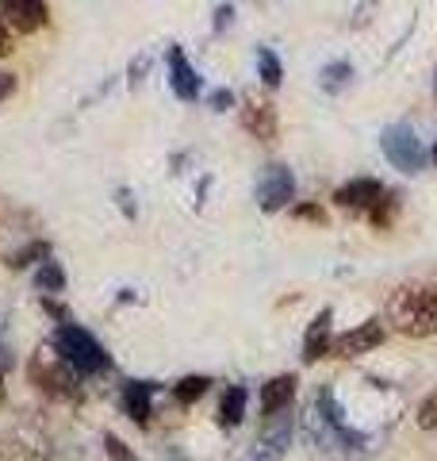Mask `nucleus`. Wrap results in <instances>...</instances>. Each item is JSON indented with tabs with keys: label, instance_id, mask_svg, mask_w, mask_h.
Wrapping results in <instances>:
<instances>
[{
	"label": "nucleus",
	"instance_id": "1",
	"mask_svg": "<svg viewBox=\"0 0 437 461\" xmlns=\"http://www.w3.org/2000/svg\"><path fill=\"white\" fill-rule=\"evenodd\" d=\"M388 323L406 339L437 335V281L399 285L388 300Z\"/></svg>",
	"mask_w": 437,
	"mask_h": 461
},
{
	"label": "nucleus",
	"instance_id": "2",
	"mask_svg": "<svg viewBox=\"0 0 437 461\" xmlns=\"http://www.w3.org/2000/svg\"><path fill=\"white\" fill-rule=\"evenodd\" d=\"M54 354L62 357L77 377H96V373H104L111 362L104 354V346H100L85 327H73V323H62L54 330Z\"/></svg>",
	"mask_w": 437,
	"mask_h": 461
},
{
	"label": "nucleus",
	"instance_id": "3",
	"mask_svg": "<svg viewBox=\"0 0 437 461\" xmlns=\"http://www.w3.org/2000/svg\"><path fill=\"white\" fill-rule=\"evenodd\" d=\"M31 381H35L47 396H54V400H73V396L81 393V388H77V373H73L58 354H47V350L35 354V362H31Z\"/></svg>",
	"mask_w": 437,
	"mask_h": 461
},
{
	"label": "nucleus",
	"instance_id": "4",
	"mask_svg": "<svg viewBox=\"0 0 437 461\" xmlns=\"http://www.w3.org/2000/svg\"><path fill=\"white\" fill-rule=\"evenodd\" d=\"M384 154H388V162L396 169H403V173H418L422 166H426V150H422L418 135L406 123H396V127L384 131Z\"/></svg>",
	"mask_w": 437,
	"mask_h": 461
},
{
	"label": "nucleus",
	"instance_id": "5",
	"mask_svg": "<svg viewBox=\"0 0 437 461\" xmlns=\"http://www.w3.org/2000/svg\"><path fill=\"white\" fill-rule=\"evenodd\" d=\"M291 196H296V177H291L288 166L272 162L261 169V177H257V208L261 212H281Z\"/></svg>",
	"mask_w": 437,
	"mask_h": 461
},
{
	"label": "nucleus",
	"instance_id": "6",
	"mask_svg": "<svg viewBox=\"0 0 437 461\" xmlns=\"http://www.w3.org/2000/svg\"><path fill=\"white\" fill-rule=\"evenodd\" d=\"M388 339V327L380 320H364L357 323L353 330H345V335H338L330 342V357H357V354H369L376 350V346H384Z\"/></svg>",
	"mask_w": 437,
	"mask_h": 461
},
{
	"label": "nucleus",
	"instance_id": "7",
	"mask_svg": "<svg viewBox=\"0 0 437 461\" xmlns=\"http://www.w3.org/2000/svg\"><path fill=\"white\" fill-rule=\"evenodd\" d=\"M242 127L250 131L257 142H276V135H281V120H276V108L269 104V100L261 96H242Z\"/></svg>",
	"mask_w": 437,
	"mask_h": 461
},
{
	"label": "nucleus",
	"instance_id": "8",
	"mask_svg": "<svg viewBox=\"0 0 437 461\" xmlns=\"http://www.w3.org/2000/svg\"><path fill=\"white\" fill-rule=\"evenodd\" d=\"M384 200V185L376 177H357V181H345L338 193H334V204L338 208H349V212H372L376 204Z\"/></svg>",
	"mask_w": 437,
	"mask_h": 461
},
{
	"label": "nucleus",
	"instance_id": "9",
	"mask_svg": "<svg viewBox=\"0 0 437 461\" xmlns=\"http://www.w3.org/2000/svg\"><path fill=\"white\" fill-rule=\"evenodd\" d=\"M0 12H4V23L20 35H31L50 20V8L42 0H8V5H0Z\"/></svg>",
	"mask_w": 437,
	"mask_h": 461
},
{
	"label": "nucleus",
	"instance_id": "10",
	"mask_svg": "<svg viewBox=\"0 0 437 461\" xmlns=\"http://www.w3.org/2000/svg\"><path fill=\"white\" fill-rule=\"evenodd\" d=\"M296 377L291 373H281V377H272V381H265V388H261V415L265 420H276L291 400H296Z\"/></svg>",
	"mask_w": 437,
	"mask_h": 461
},
{
	"label": "nucleus",
	"instance_id": "11",
	"mask_svg": "<svg viewBox=\"0 0 437 461\" xmlns=\"http://www.w3.org/2000/svg\"><path fill=\"white\" fill-rule=\"evenodd\" d=\"M169 85H173V93H177L181 100H192L200 96V77H196V69L188 66V58L181 47H169Z\"/></svg>",
	"mask_w": 437,
	"mask_h": 461
},
{
	"label": "nucleus",
	"instance_id": "12",
	"mask_svg": "<svg viewBox=\"0 0 437 461\" xmlns=\"http://www.w3.org/2000/svg\"><path fill=\"white\" fill-rule=\"evenodd\" d=\"M288 442H291V427H288V420H281L276 427L261 430V438H257V446H254L250 461H284Z\"/></svg>",
	"mask_w": 437,
	"mask_h": 461
},
{
	"label": "nucleus",
	"instance_id": "13",
	"mask_svg": "<svg viewBox=\"0 0 437 461\" xmlns=\"http://www.w3.org/2000/svg\"><path fill=\"white\" fill-rule=\"evenodd\" d=\"M154 393H157L154 381H127V384H123V411H127L135 423H150V415H154L150 396H154Z\"/></svg>",
	"mask_w": 437,
	"mask_h": 461
},
{
	"label": "nucleus",
	"instance_id": "14",
	"mask_svg": "<svg viewBox=\"0 0 437 461\" xmlns=\"http://www.w3.org/2000/svg\"><path fill=\"white\" fill-rule=\"evenodd\" d=\"M330 323H334V312L330 308H323L311 320L308 339H303V362H318L323 354H330Z\"/></svg>",
	"mask_w": 437,
	"mask_h": 461
},
{
	"label": "nucleus",
	"instance_id": "15",
	"mask_svg": "<svg viewBox=\"0 0 437 461\" xmlns=\"http://www.w3.org/2000/svg\"><path fill=\"white\" fill-rule=\"evenodd\" d=\"M245 388L242 384H235V388H227L223 393V400H218V427H238L242 423V415H245Z\"/></svg>",
	"mask_w": 437,
	"mask_h": 461
},
{
	"label": "nucleus",
	"instance_id": "16",
	"mask_svg": "<svg viewBox=\"0 0 437 461\" xmlns=\"http://www.w3.org/2000/svg\"><path fill=\"white\" fill-rule=\"evenodd\" d=\"M4 262H8L12 269H23V266H31V262H50V242H47V239H35V242H27V247L12 250Z\"/></svg>",
	"mask_w": 437,
	"mask_h": 461
},
{
	"label": "nucleus",
	"instance_id": "17",
	"mask_svg": "<svg viewBox=\"0 0 437 461\" xmlns=\"http://www.w3.org/2000/svg\"><path fill=\"white\" fill-rule=\"evenodd\" d=\"M257 74H261V81L269 85V89H276V85L284 81V69H281V58H276L272 50H265L261 47L257 50Z\"/></svg>",
	"mask_w": 437,
	"mask_h": 461
},
{
	"label": "nucleus",
	"instance_id": "18",
	"mask_svg": "<svg viewBox=\"0 0 437 461\" xmlns=\"http://www.w3.org/2000/svg\"><path fill=\"white\" fill-rule=\"evenodd\" d=\"M208 377H196V373H192V377H184V381H177V384H173V396H177V403H184V408H188V403H196L203 393H208Z\"/></svg>",
	"mask_w": 437,
	"mask_h": 461
},
{
	"label": "nucleus",
	"instance_id": "19",
	"mask_svg": "<svg viewBox=\"0 0 437 461\" xmlns=\"http://www.w3.org/2000/svg\"><path fill=\"white\" fill-rule=\"evenodd\" d=\"M396 212H399V193H384L380 204H376V208L369 212V220H372V227L388 230L391 223H396Z\"/></svg>",
	"mask_w": 437,
	"mask_h": 461
},
{
	"label": "nucleus",
	"instance_id": "20",
	"mask_svg": "<svg viewBox=\"0 0 437 461\" xmlns=\"http://www.w3.org/2000/svg\"><path fill=\"white\" fill-rule=\"evenodd\" d=\"M35 285L42 288V293H62V288H66L62 266H58V262H42L39 273H35Z\"/></svg>",
	"mask_w": 437,
	"mask_h": 461
},
{
	"label": "nucleus",
	"instance_id": "21",
	"mask_svg": "<svg viewBox=\"0 0 437 461\" xmlns=\"http://www.w3.org/2000/svg\"><path fill=\"white\" fill-rule=\"evenodd\" d=\"M349 77H353V66L349 62H334L323 69V85L326 89H342V85H349Z\"/></svg>",
	"mask_w": 437,
	"mask_h": 461
},
{
	"label": "nucleus",
	"instance_id": "22",
	"mask_svg": "<svg viewBox=\"0 0 437 461\" xmlns=\"http://www.w3.org/2000/svg\"><path fill=\"white\" fill-rule=\"evenodd\" d=\"M415 420H418L422 430H437V388L418 403V415H415Z\"/></svg>",
	"mask_w": 437,
	"mask_h": 461
},
{
	"label": "nucleus",
	"instance_id": "23",
	"mask_svg": "<svg viewBox=\"0 0 437 461\" xmlns=\"http://www.w3.org/2000/svg\"><path fill=\"white\" fill-rule=\"evenodd\" d=\"M104 450H108V457L111 461H138L135 457V450L123 442V438H115V435H104Z\"/></svg>",
	"mask_w": 437,
	"mask_h": 461
},
{
	"label": "nucleus",
	"instance_id": "24",
	"mask_svg": "<svg viewBox=\"0 0 437 461\" xmlns=\"http://www.w3.org/2000/svg\"><path fill=\"white\" fill-rule=\"evenodd\" d=\"M296 220H308V223L326 227V212L318 208V204H296Z\"/></svg>",
	"mask_w": 437,
	"mask_h": 461
},
{
	"label": "nucleus",
	"instance_id": "25",
	"mask_svg": "<svg viewBox=\"0 0 437 461\" xmlns=\"http://www.w3.org/2000/svg\"><path fill=\"white\" fill-rule=\"evenodd\" d=\"M230 104H235V93H227V89L211 93V108H215V112H227Z\"/></svg>",
	"mask_w": 437,
	"mask_h": 461
},
{
	"label": "nucleus",
	"instance_id": "26",
	"mask_svg": "<svg viewBox=\"0 0 437 461\" xmlns=\"http://www.w3.org/2000/svg\"><path fill=\"white\" fill-rule=\"evenodd\" d=\"M12 50V35H8V23H4V16H0V58H4Z\"/></svg>",
	"mask_w": 437,
	"mask_h": 461
},
{
	"label": "nucleus",
	"instance_id": "27",
	"mask_svg": "<svg viewBox=\"0 0 437 461\" xmlns=\"http://www.w3.org/2000/svg\"><path fill=\"white\" fill-rule=\"evenodd\" d=\"M12 89H16V77H12V74H0V100H4Z\"/></svg>",
	"mask_w": 437,
	"mask_h": 461
},
{
	"label": "nucleus",
	"instance_id": "28",
	"mask_svg": "<svg viewBox=\"0 0 437 461\" xmlns=\"http://www.w3.org/2000/svg\"><path fill=\"white\" fill-rule=\"evenodd\" d=\"M120 208L130 215V220H135V204H130V193L127 189H120Z\"/></svg>",
	"mask_w": 437,
	"mask_h": 461
},
{
	"label": "nucleus",
	"instance_id": "29",
	"mask_svg": "<svg viewBox=\"0 0 437 461\" xmlns=\"http://www.w3.org/2000/svg\"><path fill=\"white\" fill-rule=\"evenodd\" d=\"M42 308H47L50 315H58V320H66V308H62V304H54V300H42Z\"/></svg>",
	"mask_w": 437,
	"mask_h": 461
},
{
	"label": "nucleus",
	"instance_id": "30",
	"mask_svg": "<svg viewBox=\"0 0 437 461\" xmlns=\"http://www.w3.org/2000/svg\"><path fill=\"white\" fill-rule=\"evenodd\" d=\"M230 16H235V12H230V8H218V20H215V27H227V20Z\"/></svg>",
	"mask_w": 437,
	"mask_h": 461
},
{
	"label": "nucleus",
	"instance_id": "31",
	"mask_svg": "<svg viewBox=\"0 0 437 461\" xmlns=\"http://www.w3.org/2000/svg\"><path fill=\"white\" fill-rule=\"evenodd\" d=\"M0 400H4V377H0Z\"/></svg>",
	"mask_w": 437,
	"mask_h": 461
},
{
	"label": "nucleus",
	"instance_id": "32",
	"mask_svg": "<svg viewBox=\"0 0 437 461\" xmlns=\"http://www.w3.org/2000/svg\"><path fill=\"white\" fill-rule=\"evenodd\" d=\"M433 162H437V147H433Z\"/></svg>",
	"mask_w": 437,
	"mask_h": 461
}]
</instances>
